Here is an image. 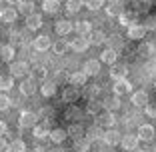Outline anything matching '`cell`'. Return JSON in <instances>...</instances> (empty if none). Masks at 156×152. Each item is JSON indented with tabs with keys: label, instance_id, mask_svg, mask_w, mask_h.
<instances>
[{
	"label": "cell",
	"instance_id": "f907efd6",
	"mask_svg": "<svg viewBox=\"0 0 156 152\" xmlns=\"http://www.w3.org/2000/svg\"><path fill=\"white\" fill-rule=\"evenodd\" d=\"M52 114H54L52 108H42V110H40V116H52Z\"/></svg>",
	"mask_w": 156,
	"mask_h": 152
},
{
	"label": "cell",
	"instance_id": "ab89813d",
	"mask_svg": "<svg viewBox=\"0 0 156 152\" xmlns=\"http://www.w3.org/2000/svg\"><path fill=\"white\" fill-rule=\"evenodd\" d=\"M98 92H100V86H96V84H94V86H86V88H84V96H86L88 100H94V98L98 96Z\"/></svg>",
	"mask_w": 156,
	"mask_h": 152
},
{
	"label": "cell",
	"instance_id": "5b68a950",
	"mask_svg": "<svg viewBox=\"0 0 156 152\" xmlns=\"http://www.w3.org/2000/svg\"><path fill=\"white\" fill-rule=\"evenodd\" d=\"M138 142H140V138H138L136 134H124L122 140H120V146H122L124 150H136Z\"/></svg>",
	"mask_w": 156,
	"mask_h": 152
},
{
	"label": "cell",
	"instance_id": "3957f363",
	"mask_svg": "<svg viewBox=\"0 0 156 152\" xmlns=\"http://www.w3.org/2000/svg\"><path fill=\"white\" fill-rule=\"evenodd\" d=\"M102 140H104L108 146H116V144H120V140H122V134H120L116 128H108V130H104V134H102Z\"/></svg>",
	"mask_w": 156,
	"mask_h": 152
},
{
	"label": "cell",
	"instance_id": "74e56055",
	"mask_svg": "<svg viewBox=\"0 0 156 152\" xmlns=\"http://www.w3.org/2000/svg\"><path fill=\"white\" fill-rule=\"evenodd\" d=\"M70 48V44L68 42H64V40H58V42H54V46H52V50H54V54H58V56H62L66 50Z\"/></svg>",
	"mask_w": 156,
	"mask_h": 152
},
{
	"label": "cell",
	"instance_id": "681fc988",
	"mask_svg": "<svg viewBox=\"0 0 156 152\" xmlns=\"http://www.w3.org/2000/svg\"><path fill=\"white\" fill-rule=\"evenodd\" d=\"M138 4H140V10H148L150 8V0H140Z\"/></svg>",
	"mask_w": 156,
	"mask_h": 152
},
{
	"label": "cell",
	"instance_id": "f1b7e54d",
	"mask_svg": "<svg viewBox=\"0 0 156 152\" xmlns=\"http://www.w3.org/2000/svg\"><path fill=\"white\" fill-rule=\"evenodd\" d=\"M102 106H104L108 112H114V110H118V108H120V98L114 94L112 98H106V100L102 102Z\"/></svg>",
	"mask_w": 156,
	"mask_h": 152
},
{
	"label": "cell",
	"instance_id": "603a6c76",
	"mask_svg": "<svg viewBox=\"0 0 156 152\" xmlns=\"http://www.w3.org/2000/svg\"><path fill=\"white\" fill-rule=\"evenodd\" d=\"M116 58H118V54H116V50H112V48H106L100 54V62H104V64H116Z\"/></svg>",
	"mask_w": 156,
	"mask_h": 152
},
{
	"label": "cell",
	"instance_id": "f35d334b",
	"mask_svg": "<svg viewBox=\"0 0 156 152\" xmlns=\"http://www.w3.org/2000/svg\"><path fill=\"white\" fill-rule=\"evenodd\" d=\"M102 134H104V132H102V130H100V126L96 124V126H92V128L86 132V138L92 142V140H96V138H102Z\"/></svg>",
	"mask_w": 156,
	"mask_h": 152
},
{
	"label": "cell",
	"instance_id": "ba28073f",
	"mask_svg": "<svg viewBox=\"0 0 156 152\" xmlns=\"http://www.w3.org/2000/svg\"><path fill=\"white\" fill-rule=\"evenodd\" d=\"M86 80H88V76L82 72V70H76V72H72V74L68 76L70 86H74V88H78V86H86Z\"/></svg>",
	"mask_w": 156,
	"mask_h": 152
},
{
	"label": "cell",
	"instance_id": "bcb514c9",
	"mask_svg": "<svg viewBox=\"0 0 156 152\" xmlns=\"http://www.w3.org/2000/svg\"><path fill=\"white\" fill-rule=\"evenodd\" d=\"M144 28L146 30H156V16H148L146 22H144Z\"/></svg>",
	"mask_w": 156,
	"mask_h": 152
},
{
	"label": "cell",
	"instance_id": "6da1fadb",
	"mask_svg": "<svg viewBox=\"0 0 156 152\" xmlns=\"http://www.w3.org/2000/svg\"><path fill=\"white\" fill-rule=\"evenodd\" d=\"M96 118H98L96 124L100 126V128H106V130H108V128H114V124H116L114 112H108V110H106V112H102V114H98Z\"/></svg>",
	"mask_w": 156,
	"mask_h": 152
},
{
	"label": "cell",
	"instance_id": "7a4b0ae2",
	"mask_svg": "<svg viewBox=\"0 0 156 152\" xmlns=\"http://www.w3.org/2000/svg\"><path fill=\"white\" fill-rule=\"evenodd\" d=\"M28 70H30L28 64L22 62V60H18V62H10V76H12V78H22V76H26Z\"/></svg>",
	"mask_w": 156,
	"mask_h": 152
},
{
	"label": "cell",
	"instance_id": "277c9868",
	"mask_svg": "<svg viewBox=\"0 0 156 152\" xmlns=\"http://www.w3.org/2000/svg\"><path fill=\"white\" fill-rule=\"evenodd\" d=\"M54 30H56V34H58V36H66V34H70V32L74 30V24L70 22V20H66V18L56 20Z\"/></svg>",
	"mask_w": 156,
	"mask_h": 152
},
{
	"label": "cell",
	"instance_id": "91938a15",
	"mask_svg": "<svg viewBox=\"0 0 156 152\" xmlns=\"http://www.w3.org/2000/svg\"><path fill=\"white\" fill-rule=\"evenodd\" d=\"M154 152H156V148H154Z\"/></svg>",
	"mask_w": 156,
	"mask_h": 152
},
{
	"label": "cell",
	"instance_id": "f6af8a7d",
	"mask_svg": "<svg viewBox=\"0 0 156 152\" xmlns=\"http://www.w3.org/2000/svg\"><path fill=\"white\" fill-rule=\"evenodd\" d=\"M10 108V98L6 94H0V112H4Z\"/></svg>",
	"mask_w": 156,
	"mask_h": 152
},
{
	"label": "cell",
	"instance_id": "e0dca14e",
	"mask_svg": "<svg viewBox=\"0 0 156 152\" xmlns=\"http://www.w3.org/2000/svg\"><path fill=\"white\" fill-rule=\"evenodd\" d=\"M42 26V14H30V16H26V28L28 30H38V28Z\"/></svg>",
	"mask_w": 156,
	"mask_h": 152
},
{
	"label": "cell",
	"instance_id": "7402d4cb",
	"mask_svg": "<svg viewBox=\"0 0 156 152\" xmlns=\"http://www.w3.org/2000/svg\"><path fill=\"white\" fill-rule=\"evenodd\" d=\"M66 136H68V132H66V130L54 128V130H50V136H48V138H50L54 144H62V142L66 140Z\"/></svg>",
	"mask_w": 156,
	"mask_h": 152
},
{
	"label": "cell",
	"instance_id": "11a10c76",
	"mask_svg": "<svg viewBox=\"0 0 156 152\" xmlns=\"http://www.w3.org/2000/svg\"><path fill=\"white\" fill-rule=\"evenodd\" d=\"M50 152H66V150H62V148H52Z\"/></svg>",
	"mask_w": 156,
	"mask_h": 152
},
{
	"label": "cell",
	"instance_id": "c3c4849f",
	"mask_svg": "<svg viewBox=\"0 0 156 152\" xmlns=\"http://www.w3.org/2000/svg\"><path fill=\"white\" fill-rule=\"evenodd\" d=\"M6 150H8V142H6V138L0 136V152H6Z\"/></svg>",
	"mask_w": 156,
	"mask_h": 152
},
{
	"label": "cell",
	"instance_id": "60d3db41",
	"mask_svg": "<svg viewBox=\"0 0 156 152\" xmlns=\"http://www.w3.org/2000/svg\"><path fill=\"white\" fill-rule=\"evenodd\" d=\"M84 4H86L88 10L96 12V10H100L102 6H104V0H84Z\"/></svg>",
	"mask_w": 156,
	"mask_h": 152
},
{
	"label": "cell",
	"instance_id": "9f6ffc18",
	"mask_svg": "<svg viewBox=\"0 0 156 152\" xmlns=\"http://www.w3.org/2000/svg\"><path fill=\"white\" fill-rule=\"evenodd\" d=\"M36 152H46V148H42V146H38V148H36Z\"/></svg>",
	"mask_w": 156,
	"mask_h": 152
},
{
	"label": "cell",
	"instance_id": "2e32d148",
	"mask_svg": "<svg viewBox=\"0 0 156 152\" xmlns=\"http://www.w3.org/2000/svg\"><path fill=\"white\" fill-rule=\"evenodd\" d=\"M34 48H36L38 52H46L48 48H50V38L46 36V34L36 36V38H34Z\"/></svg>",
	"mask_w": 156,
	"mask_h": 152
},
{
	"label": "cell",
	"instance_id": "4fadbf2b",
	"mask_svg": "<svg viewBox=\"0 0 156 152\" xmlns=\"http://www.w3.org/2000/svg\"><path fill=\"white\" fill-rule=\"evenodd\" d=\"M114 94L116 96H120V94H128L130 90H132V84L128 82V80L124 78V80H114Z\"/></svg>",
	"mask_w": 156,
	"mask_h": 152
},
{
	"label": "cell",
	"instance_id": "d6a6232c",
	"mask_svg": "<svg viewBox=\"0 0 156 152\" xmlns=\"http://www.w3.org/2000/svg\"><path fill=\"white\" fill-rule=\"evenodd\" d=\"M106 14H108V16H120V14H122V4H120V0L118 2H108Z\"/></svg>",
	"mask_w": 156,
	"mask_h": 152
},
{
	"label": "cell",
	"instance_id": "4dcf8cb0",
	"mask_svg": "<svg viewBox=\"0 0 156 152\" xmlns=\"http://www.w3.org/2000/svg\"><path fill=\"white\" fill-rule=\"evenodd\" d=\"M74 150L76 152H88L90 150V140L84 136V138H76L74 140Z\"/></svg>",
	"mask_w": 156,
	"mask_h": 152
},
{
	"label": "cell",
	"instance_id": "ac0fdd59",
	"mask_svg": "<svg viewBox=\"0 0 156 152\" xmlns=\"http://www.w3.org/2000/svg\"><path fill=\"white\" fill-rule=\"evenodd\" d=\"M74 30H76L78 36H88V34L92 32V24L88 22V20H80V22L74 24Z\"/></svg>",
	"mask_w": 156,
	"mask_h": 152
},
{
	"label": "cell",
	"instance_id": "83f0119b",
	"mask_svg": "<svg viewBox=\"0 0 156 152\" xmlns=\"http://www.w3.org/2000/svg\"><path fill=\"white\" fill-rule=\"evenodd\" d=\"M42 10H44L46 14H54L60 10V2L58 0H44L42 2Z\"/></svg>",
	"mask_w": 156,
	"mask_h": 152
},
{
	"label": "cell",
	"instance_id": "e575fe53",
	"mask_svg": "<svg viewBox=\"0 0 156 152\" xmlns=\"http://www.w3.org/2000/svg\"><path fill=\"white\" fill-rule=\"evenodd\" d=\"M24 150H26V144H24V140L16 138V140H12V142L8 144V150H6V152H24Z\"/></svg>",
	"mask_w": 156,
	"mask_h": 152
},
{
	"label": "cell",
	"instance_id": "db71d44e",
	"mask_svg": "<svg viewBox=\"0 0 156 152\" xmlns=\"http://www.w3.org/2000/svg\"><path fill=\"white\" fill-rule=\"evenodd\" d=\"M136 152H154V148H142V150H136Z\"/></svg>",
	"mask_w": 156,
	"mask_h": 152
},
{
	"label": "cell",
	"instance_id": "6f0895ef",
	"mask_svg": "<svg viewBox=\"0 0 156 152\" xmlns=\"http://www.w3.org/2000/svg\"><path fill=\"white\" fill-rule=\"evenodd\" d=\"M108 2H118V0H108Z\"/></svg>",
	"mask_w": 156,
	"mask_h": 152
},
{
	"label": "cell",
	"instance_id": "484cf974",
	"mask_svg": "<svg viewBox=\"0 0 156 152\" xmlns=\"http://www.w3.org/2000/svg\"><path fill=\"white\" fill-rule=\"evenodd\" d=\"M88 40H90V44L98 46V44H104L106 42V34L102 32V30H94V32L88 34Z\"/></svg>",
	"mask_w": 156,
	"mask_h": 152
},
{
	"label": "cell",
	"instance_id": "f546056e",
	"mask_svg": "<svg viewBox=\"0 0 156 152\" xmlns=\"http://www.w3.org/2000/svg\"><path fill=\"white\" fill-rule=\"evenodd\" d=\"M66 132H68V136H72V138L76 140V138H84L86 130H84V126H82V124H72L68 130H66Z\"/></svg>",
	"mask_w": 156,
	"mask_h": 152
},
{
	"label": "cell",
	"instance_id": "7c38bea8",
	"mask_svg": "<svg viewBox=\"0 0 156 152\" xmlns=\"http://www.w3.org/2000/svg\"><path fill=\"white\" fill-rule=\"evenodd\" d=\"M88 46H90V40L84 38V36H78L70 42V48H72L74 52H84V50H88Z\"/></svg>",
	"mask_w": 156,
	"mask_h": 152
},
{
	"label": "cell",
	"instance_id": "816d5d0a",
	"mask_svg": "<svg viewBox=\"0 0 156 152\" xmlns=\"http://www.w3.org/2000/svg\"><path fill=\"white\" fill-rule=\"evenodd\" d=\"M6 132H8L6 124H4V122H0V136H2V134H6Z\"/></svg>",
	"mask_w": 156,
	"mask_h": 152
},
{
	"label": "cell",
	"instance_id": "680465c9",
	"mask_svg": "<svg viewBox=\"0 0 156 152\" xmlns=\"http://www.w3.org/2000/svg\"><path fill=\"white\" fill-rule=\"evenodd\" d=\"M154 88H156V80H154Z\"/></svg>",
	"mask_w": 156,
	"mask_h": 152
},
{
	"label": "cell",
	"instance_id": "7dc6e473",
	"mask_svg": "<svg viewBox=\"0 0 156 152\" xmlns=\"http://www.w3.org/2000/svg\"><path fill=\"white\" fill-rule=\"evenodd\" d=\"M146 114L150 116V118H156V106L154 104H148L146 106Z\"/></svg>",
	"mask_w": 156,
	"mask_h": 152
},
{
	"label": "cell",
	"instance_id": "b9f144b4",
	"mask_svg": "<svg viewBox=\"0 0 156 152\" xmlns=\"http://www.w3.org/2000/svg\"><path fill=\"white\" fill-rule=\"evenodd\" d=\"M138 52H140V56H150L154 52V46H152L150 42H142L140 48H138Z\"/></svg>",
	"mask_w": 156,
	"mask_h": 152
},
{
	"label": "cell",
	"instance_id": "f5cc1de1",
	"mask_svg": "<svg viewBox=\"0 0 156 152\" xmlns=\"http://www.w3.org/2000/svg\"><path fill=\"white\" fill-rule=\"evenodd\" d=\"M6 2H8V4H14V6H18L20 2H22V0H6Z\"/></svg>",
	"mask_w": 156,
	"mask_h": 152
},
{
	"label": "cell",
	"instance_id": "ffe728a7",
	"mask_svg": "<svg viewBox=\"0 0 156 152\" xmlns=\"http://www.w3.org/2000/svg\"><path fill=\"white\" fill-rule=\"evenodd\" d=\"M14 54H16V50H14L12 44L0 46V58L4 60V62H14Z\"/></svg>",
	"mask_w": 156,
	"mask_h": 152
},
{
	"label": "cell",
	"instance_id": "836d02e7",
	"mask_svg": "<svg viewBox=\"0 0 156 152\" xmlns=\"http://www.w3.org/2000/svg\"><path fill=\"white\" fill-rule=\"evenodd\" d=\"M82 6H84V0H68V2H66V10H68L70 14L80 12Z\"/></svg>",
	"mask_w": 156,
	"mask_h": 152
},
{
	"label": "cell",
	"instance_id": "9a60e30c",
	"mask_svg": "<svg viewBox=\"0 0 156 152\" xmlns=\"http://www.w3.org/2000/svg\"><path fill=\"white\" fill-rule=\"evenodd\" d=\"M16 18H18V10H14V8L0 10V20H2V22L12 24V22H16Z\"/></svg>",
	"mask_w": 156,
	"mask_h": 152
},
{
	"label": "cell",
	"instance_id": "30bf717a",
	"mask_svg": "<svg viewBox=\"0 0 156 152\" xmlns=\"http://www.w3.org/2000/svg\"><path fill=\"white\" fill-rule=\"evenodd\" d=\"M132 104L138 106V108H146L150 102H148V92H144V90H138V92L132 94Z\"/></svg>",
	"mask_w": 156,
	"mask_h": 152
},
{
	"label": "cell",
	"instance_id": "9c48e42d",
	"mask_svg": "<svg viewBox=\"0 0 156 152\" xmlns=\"http://www.w3.org/2000/svg\"><path fill=\"white\" fill-rule=\"evenodd\" d=\"M82 72L86 74V76H96V74L100 72V60H86Z\"/></svg>",
	"mask_w": 156,
	"mask_h": 152
},
{
	"label": "cell",
	"instance_id": "ee69618b",
	"mask_svg": "<svg viewBox=\"0 0 156 152\" xmlns=\"http://www.w3.org/2000/svg\"><path fill=\"white\" fill-rule=\"evenodd\" d=\"M100 108H102V104H100V102H96V100H90V102H88V106H86V110L90 112V114H98Z\"/></svg>",
	"mask_w": 156,
	"mask_h": 152
},
{
	"label": "cell",
	"instance_id": "44dd1931",
	"mask_svg": "<svg viewBox=\"0 0 156 152\" xmlns=\"http://www.w3.org/2000/svg\"><path fill=\"white\" fill-rule=\"evenodd\" d=\"M118 20H120V24H122V26H134V22H136V20H138V14L136 12H126V14H120V16H118Z\"/></svg>",
	"mask_w": 156,
	"mask_h": 152
},
{
	"label": "cell",
	"instance_id": "5bb4252c",
	"mask_svg": "<svg viewBox=\"0 0 156 152\" xmlns=\"http://www.w3.org/2000/svg\"><path fill=\"white\" fill-rule=\"evenodd\" d=\"M146 36V28L140 26V24H134V26L128 28V38L130 40H142Z\"/></svg>",
	"mask_w": 156,
	"mask_h": 152
},
{
	"label": "cell",
	"instance_id": "1f68e13d",
	"mask_svg": "<svg viewBox=\"0 0 156 152\" xmlns=\"http://www.w3.org/2000/svg\"><path fill=\"white\" fill-rule=\"evenodd\" d=\"M34 136H36L38 140H44V138H48L50 136V130H48V126L46 124H38V126H34Z\"/></svg>",
	"mask_w": 156,
	"mask_h": 152
},
{
	"label": "cell",
	"instance_id": "d4e9b609",
	"mask_svg": "<svg viewBox=\"0 0 156 152\" xmlns=\"http://www.w3.org/2000/svg\"><path fill=\"white\" fill-rule=\"evenodd\" d=\"M78 96H80V92H78V88H74V86H68L64 92H62V100L64 102H76Z\"/></svg>",
	"mask_w": 156,
	"mask_h": 152
},
{
	"label": "cell",
	"instance_id": "52a82bcc",
	"mask_svg": "<svg viewBox=\"0 0 156 152\" xmlns=\"http://www.w3.org/2000/svg\"><path fill=\"white\" fill-rule=\"evenodd\" d=\"M136 136L140 140H144V142H150V140L154 138V126H152V124H140V126H138Z\"/></svg>",
	"mask_w": 156,
	"mask_h": 152
},
{
	"label": "cell",
	"instance_id": "7bdbcfd3",
	"mask_svg": "<svg viewBox=\"0 0 156 152\" xmlns=\"http://www.w3.org/2000/svg\"><path fill=\"white\" fill-rule=\"evenodd\" d=\"M80 114H82V112H80V108H76V106H72V108H68V110L64 112V116L68 120H74V118H80Z\"/></svg>",
	"mask_w": 156,
	"mask_h": 152
},
{
	"label": "cell",
	"instance_id": "cb8c5ba5",
	"mask_svg": "<svg viewBox=\"0 0 156 152\" xmlns=\"http://www.w3.org/2000/svg\"><path fill=\"white\" fill-rule=\"evenodd\" d=\"M20 92H22L24 96H32V94L36 92V82H34L32 78H30V80H24V82L20 84Z\"/></svg>",
	"mask_w": 156,
	"mask_h": 152
},
{
	"label": "cell",
	"instance_id": "d6986e66",
	"mask_svg": "<svg viewBox=\"0 0 156 152\" xmlns=\"http://www.w3.org/2000/svg\"><path fill=\"white\" fill-rule=\"evenodd\" d=\"M40 92H42V96H46V98L54 96V94H56V82H52V80H44V82L40 84Z\"/></svg>",
	"mask_w": 156,
	"mask_h": 152
},
{
	"label": "cell",
	"instance_id": "8992f818",
	"mask_svg": "<svg viewBox=\"0 0 156 152\" xmlns=\"http://www.w3.org/2000/svg\"><path fill=\"white\" fill-rule=\"evenodd\" d=\"M36 120H38V116L34 114V112H22L20 118H18L20 128H34V126H36Z\"/></svg>",
	"mask_w": 156,
	"mask_h": 152
},
{
	"label": "cell",
	"instance_id": "8d00e7d4",
	"mask_svg": "<svg viewBox=\"0 0 156 152\" xmlns=\"http://www.w3.org/2000/svg\"><path fill=\"white\" fill-rule=\"evenodd\" d=\"M106 42H108V48H112V50H116V48L122 46V36L120 34H112V36L106 38Z\"/></svg>",
	"mask_w": 156,
	"mask_h": 152
},
{
	"label": "cell",
	"instance_id": "8fae6325",
	"mask_svg": "<svg viewBox=\"0 0 156 152\" xmlns=\"http://www.w3.org/2000/svg\"><path fill=\"white\" fill-rule=\"evenodd\" d=\"M126 74H128V68L124 64H112V68H110V78L112 80H124Z\"/></svg>",
	"mask_w": 156,
	"mask_h": 152
},
{
	"label": "cell",
	"instance_id": "4316f807",
	"mask_svg": "<svg viewBox=\"0 0 156 152\" xmlns=\"http://www.w3.org/2000/svg\"><path fill=\"white\" fill-rule=\"evenodd\" d=\"M18 14H24V16H30L34 14V2L32 0H22L18 4Z\"/></svg>",
	"mask_w": 156,
	"mask_h": 152
},
{
	"label": "cell",
	"instance_id": "d590c367",
	"mask_svg": "<svg viewBox=\"0 0 156 152\" xmlns=\"http://www.w3.org/2000/svg\"><path fill=\"white\" fill-rule=\"evenodd\" d=\"M14 86V78L10 76V74H4V76H0V90H10V88Z\"/></svg>",
	"mask_w": 156,
	"mask_h": 152
}]
</instances>
